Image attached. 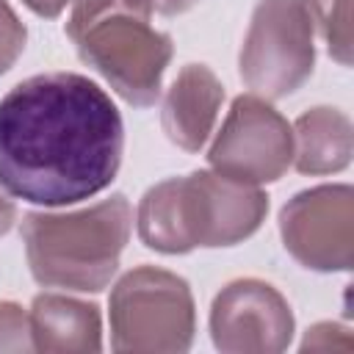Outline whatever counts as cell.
<instances>
[{"label": "cell", "mask_w": 354, "mask_h": 354, "mask_svg": "<svg viewBox=\"0 0 354 354\" xmlns=\"http://www.w3.org/2000/svg\"><path fill=\"white\" fill-rule=\"evenodd\" d=\"M122 152V116L83 75H33L0 100V185L17 199L83 202L113 183Z\"/></svg>", "instance_id": "cell-1"}, {"label": "cell", "mask_w": 354, "mask_h": 354, "mask_svg": "<svg viewBox=\"0 0 354 354\" xmlns=\"http://www.w3.org/2000/svg\"><path fill=\"white\" fill-rule=\"evenodd\" d=\"M268 196L249 183L218 171H194L149 188L138 205L144 246L183 254L196 246H232L246 241L266 218Z\"/></svg>", "instance_id": "cell-2"}, {"label": "cell", "mask_w": 354, "mask_h": 354, "mask_svg": "<svg viewBox=\"0 0 354 354\" xmlns=\"http://www.w3.org/2000/svg\"><path fill=\"white\" fill-rule=\"evenodd\" d=\"M133 207L122 194L69 213H28L22 241L30 274L44 288L102 290L119 268Z\"/></svg>", "instance_id": "cell-3"}, {"label": "cell", "mask_w": 354, "mask_h": 354, "mask_svg": "<svg viewBox=\"0 0 354 354\" xmlns=\"http://www.w3.org/2000/svg\"><path fill=\"white\" fill-rule=\"evenodd\" d=\"M194 296L183 277L141 266L111 293L113 351H185L194 340Z\"/></svg>", "instance_id": "cell-4"}, {"label": "cell", "mask_w": 354, "mask_h": 354, "mask_svg": "<svg viewBox=\"0 0 354 354\" xmlns=\"http://www.w3.org/2000/svg\"><path fill=\"white\" fill-rule=\"evenodd\" d=\"M77 55L100 72L130 105L147 108L160 94L163 72L171 61V39L147 17L127 11L102 14L72 36Z\"/></svg>", "instance_id": "cell-5"}, {"label": "cell", "mask_w": 354, "mask_h": 354, "mask_svg": "<svg viewBox=\"0 0 354 354\" xmlns=\"http://www.w3.org/2000/svg\"><path fill=\"white\" fill-rule=\"evenodd\" d=\"M313 22L301 0H260L241 47V77L252 94L282 100L313 72Z\"/></svg>", "instance_id": "cell-6"}, {"label": "cell", "mask_w": 354, "mask_h": 354, "mask_svg": "<svg viewBox=\"0 0 354 354\" xmlns=\"http://www.w3.org/2000/svg\"><path fill=\"white\" fill-rule=\"evenodd\" d=\"M207 160L213 171L238 183H274L293 163V127L263 97L241 94L232 100Z\"/></svg>", "instance_id": "cell-7"}, {"label": "cell", "mask_w": 354, "mask_h": 354, "mask_svg": "<svg viewBox=\"0 0 354 354\" xmlns=\"http://www.w3.org/2000/svg\"><path fill=\"white\" fill-rule=\"evenodd\" d=\"M285 249L313 271H348L354 252V194L318 185L296 194L279 213Z\"/></svg>", "instance_id": "cell-8"}, {"label": "cell", "mask_w": 354, "mask_h": 354, "mask_svg": "<svg viewBox=\"0 0 354 354\" xmlns=\"http://www.w3.org/2000/svg\"><path fill=\"white\" fill-rule=\"evenodd\" d=\"M210 335L230 354H268L288 348L293 313L285 296L263 279H235L213 299Z\"/></svg>", "instance_id": "cell-9"}, {"label": "cell", "mask_w": 354, "mask_h": 354, "mask_svg": "<svg viewBox=\"0 0 354 354\" xmlns=\"http://www.w3.org/2000/svg\"><path fill=\"white\" fill-rule=\"evenodd\" d=\"M224 86L205 64H185L163 100V133L185 152H199L213 133Z\"/></svg>", "instance_id": "cell-10"}, {"label": "cell", "mask_w": 354, "mask_h": 354, "mask_svg": "<svg viewBox=\"0 0 354 354\" xmlns=\"http://www.w3.org/2000/svg\"><path fill=\"white\" fill-rule=\"evenodd\" d=\"M30 332L36 351H100L102 348V326L97 304L61 296L41 293L30 307Z\"/></svg>", "instance_id": "cell-11"}, {"label": "cell", "mask_w": 354, "mask_h": 354, "mask_svg": "<svg viewBox=\"0 0 354 354\" xmlns=\"http://www.w3.org/2000/svg\"><path fill=\"white\" fill-rule=\"evenodd\" d=\"M351 160V122L337 108H313L293 124V166L301 174H329Z\"/></svg>", "instance_id": "cell-12"}, {"label": "cell", "mask_w": 354, "mask_h": 354, "mask_svg": "<svg viewBox=\"0 0 354 354\" xmlns=\"http://www.w3.org/2000/svg\"><path fill=\"white\" fill-rule=\"evenodd\" d=\"M313 30L321 33L326 50L343 66L351 64V0H301Z\"/></svg>", "instance_id": "cell-13"}, {"label": "cell", "mask_w": 354, "mask_h": 354, "mask_svg": "<svg viewBox=\"0 0 354 354\" xmlns=\"http://www.w3.org/2000/svg\"><path fill=\"white\" fill-rule=\"evenodd\" d=\"M0 351H36L30 315L14 301H0Z\"/></svg>", "instance_id": "cell-14"}, {"label": "cell", "mask_w": 354, "mask_h": 354, "mask_svg": "<svg viewBox=\"0 0 354 354\" xmlns=\"http://www.w3.org/2000/svg\"><path fill=\"white\" fill-rule=\"evenodd\" d=\"M25 39H28L25 25L17 19L14 8L6 0H0V75L8 72L14 61L22 55Z\"/></svg>", "instance_id": "cell-15"}, {"label": "cell", "mask_w": 354, "mask_h": 354, "mask_svg": "<svg viewBox=\"0 0 354 354\" xmlns=\"http://www.w3.org/2000/svg\"><path fill=\"white\" fill-rule=\"evenodd\" d=\"M301 348H351V335L346 326L340 324H315L313 329H307V337L301 343Z\"/></svg>", "instance_id": "cell-16"}, {"label": "cell", "mask_w": 354, "mask_h": 354, "mask_svg": "<svg viewBox=\"0 0 354 354\" xmlns=\"http://www.w3.org/2000/svg\"><path fill=\"white\" fill-rule=\"evenodd\" d=\"M147 8L152 14H163V17H174V14H183L188 11L191 6H196L199 0H144Z\"/></svg>", "instance_id": "cell-17"}, {"label": "cell", "mask_w": 354, "mask_h": 354, "mask_svg": "<svg viewBox=\"0 0 354 354\" xmlns=\"http://www.w3.org/2000/svg\"><path fill=\"white\" fill-rule=\"evenodd\" d=\"M30 11H36L39 17H47V19H55L72 0H22Z\"/></svg>", "instance_id": "cell-18"}, {"label": "cell", "mask_w": 354, "mask_h": 354, "mask_svg": "<svg viewBox=\"0 0 354 354\" xmlns=\"http://www.w3.org/2000/svg\"><path fill=\"white\" fill-rule=\"evenodd\" d=\"M14 221H17V207H14V202L0 191V235L8 232Z\"/></svg>", "instance_id": "cell-19"}]
</instances>
